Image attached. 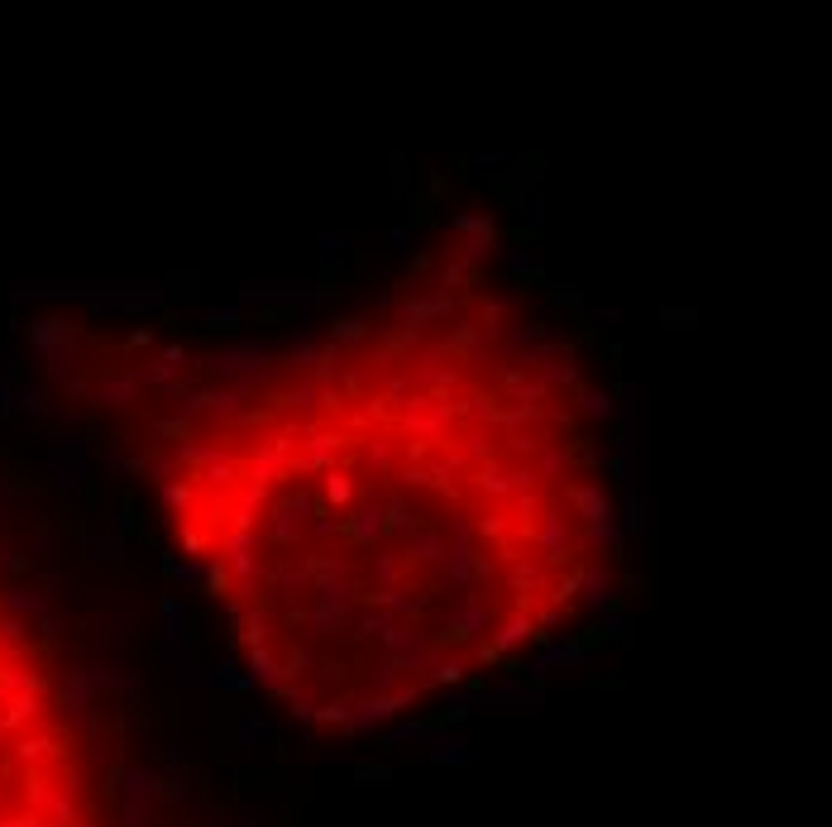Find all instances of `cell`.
Masks as SVG:
<instances>
[{
	"mask_svg": "<svg viewBox=\"0 0 832 827\" xmlns=\"http://www.w3.org/2000/svg\"><path fill=\"white\" fill-rule=\"evenodd\" d=\"M0 827H106L96 751L63 670L0 598Z\"/></svg>",
	"mask_w": 832,
	"mask_h": 827,
	"instance_id": "2",
	"label": "cell"
},
{
	"mask_svg": "<svg viewBox=\"0 0 832 827\" xmlns=\"http://www.w3.org/2000/svg\"><path fill=\"white\" fill-rule=\"evenodd\" d=\"M158 488L249 679L326 732L517 665L617 545L584 354L460 240L187 402Z\"/></svg>",
	"mask_w": 832,
	"mask_h": 827,
	"instance_id": "1",
	"label": "cell"
}]
</instances>
